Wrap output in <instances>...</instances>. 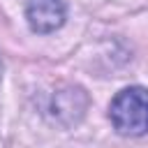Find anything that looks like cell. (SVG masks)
Segmentation results:
<instances>
[{
  "mask_svg": "<svg viewBox=\"0 0 148 148\" xmlns=\"http://www.w3.org/2000/svg\"><path fill=\"white\" fill-rule=\"evenodd\" d=\"M111 123L120 134L141 136L148 132V90L132 86L120 90L109 109Z\"/></svg>",
  "mask_w": 148,
  "mask_h": 148,
  "instance_id": "6da1fadb",
  "label": "cell"
},
{
  "mask_svg": "<svg viewBox=\"0 0 148 148\" xmlns=\"http://www.w3.org/2000/svg\"><path fill=\"white\" fill-rule=\"evenodd\" d=\"M25 18L35 32H53L65 21L62 0H28Z\"/></svg>",
  "mask_w": 148,
  "mask_h": 148,
  "instance_id": "7a4b0ae2",
  "label": "cell"
},
{
  "mask_svg": "<svg viewBox=\"0 0 148 148\" xmlns=\"http://www.w3.org/2000/svg\"><path fill=\"white\" fill-rule=\"evenodd\" d=\"M0 72H2V65H0Z\"/></svg>",
  "mask_w": 148,
  "mask_h": 148,
  "instance_id": "3957f363",
  "label": "cell"
}]
</instances>
